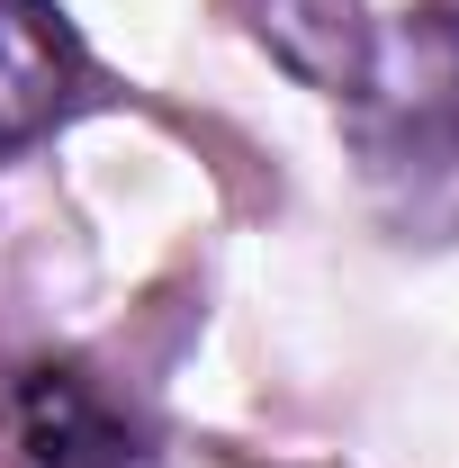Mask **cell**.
Wrapping results in <instances>:
<instances>
[{
    "mask_svg": "<svg viewBox=\"0 0 459 468\" xmlns=\"http://www.w3.org/2000/svg\"><path fill=\"white\" fill-rule=\"evenodd\" d=\"M343 126L369 207L414 243L459 234V9H414L360 46Z\"/></svg>",
    "mask_w": 459,
    "mask_h": 468,
    "instance_id": "cell-1",
    "label": "cell"
},
{
    "mask_svg": "<svg viewBox=\"0 0 459 468\" xmlns=\"http://www.w3.org/2000/svg\"><path fill=\"white\" fill-rule=\"evenodd\" d=\"M154 423L100 369L55 360L18 388V468H154Z\"/></svg>",
    "mask_w": 459,
    "mask_h": 468,
    "instance_id": "cell-2",
    "label": "cell"
},
{
    "mask_svg": "<svg viewBox=\"0 0 459 468\" xmlns=\"http://www.w3.org/2000/svg\"><path fill=\"white\" fill-rule=\"evenodd\" d=\"M91 90V55L55 0H0V163L55 135Z\"/></svg>",
    "mask_w": 459,
    "mask_h": 468,
    "instance_id": "cell-3",
    "label": "cell"
}]
</instances>
